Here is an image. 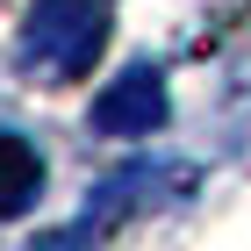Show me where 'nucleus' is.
I'll use <instances>...</instances> for the list:
<instances>
[{
    "mask_svg": "<svg viewBox=\"0 0 251 251\" xmlns=\"http://www.w3.org/2000/svg\"><path fill=\"white\" fill-rule=\"evenodd\" d=\"M100 50H108V0H36L22 22V43H15L22 72L43 79V86L86 79Z\"/></svg>",
    "mask_w": 251,
    "mask_h": 251,
    "instance_id": "f257e3e1",
    "label": "nucleus"
},
{
    "mask_svg": "<svg viewBox=\"0 0 251 251\" xmlns=\"http://www.w3.org/2000/svg\"><path fill=\"white\" fill-rule=\"evenodd\" d=\"M158 122H165V79H158L151 65L108 79V94L94 100V129L100 136H151Z\"/></svg>",
    "mask_w": 251,
    "mask_h": 251,
    "instance_id": "f03ea898",
    "label": "nucleus"
},
{
    "mask_svg": "<svg viewBox=\"0 0 251 251\" xmlns=\"http://www.w3.org/2000/svg\"><path fill=\"white\" fill-rule=\"evenodd\" d=\"M43 201V151L29 136L0 129V223H15Z\"/></svg>",
    "mask_w": 251,
    "mask_h": 251,
    "instance_id": "7ed1b4c3",
    "label": "nucleus"
}]
</instances>
